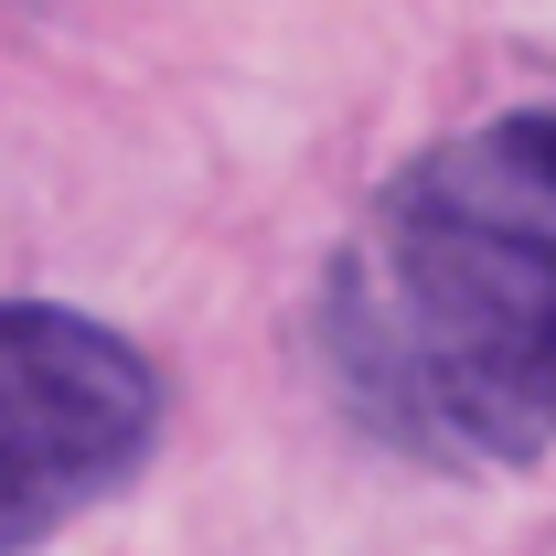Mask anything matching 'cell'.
<instances>
[{
	"label": "cell",
	"instance_id": "obj_1",
	"mask_svg": "<svg viewBox=\"0 0 556 556\" xmlns=\"http://www.w3.org/2000/svg\"><path fill=\"white\" fill-rule=\"evenodd\" d=\"M343 407L450 471L556 450V108L417 150L321 278Z\"/></svg>",
	"mask_w": 556,
	"mask_h": 556
},
{
	"label": "cell",
	"instance_id": "obj_2",
	"mask_svg": "<svg viewBox=\"0 0 556 556\" xmlns=\"http://www.w3.org/2000/svg\"><path fill=\"white\" fill-rule=\"evenodd\" d=\"M161 439V375L108 321L0 300V556L65 535L139 482Z\"/></svg>",
	"mask_w": 556,
	"mask_h": 556
}]
</instances>
